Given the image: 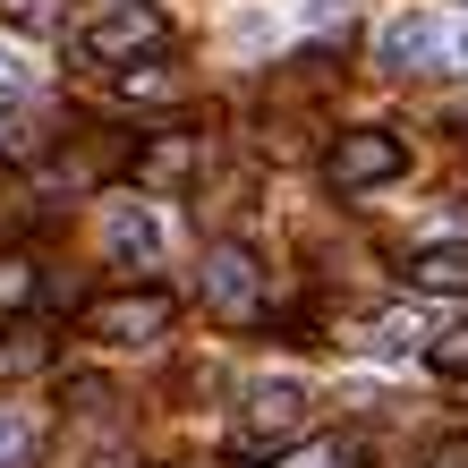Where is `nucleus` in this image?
Segmentation results:
<instances>
[{"label":"nucleus","instance_id":"obj_1","mask_svg":"<svg viewBox=\"0 0 468 468\" xmlns=\"http://www.w3.org/2000/svg\"><path fill=\"white\" fill-rule=\"evenodd\" d=\"M162 43H171V17L154 9V0H120V9H102L77 51H86L94 69H136V60H162Z\"/></svg>","mask_w":468,"mask_h":468},{"label":"nucleus","instance_id":"obj_2","mask_svg":"<svg viewBox=\"0 0 468 468\" xmlns=\"http://www.w3.org/2000/svg\"><path fill=\"white\" fill-rule=\"evenodd\" d=\"M409 171V145L392 128H341L333 145H324V187L333 197H367V187H392Z\"/></svg>","mask_w":468,"mask_h":468},{"label":"nucleus","instance_id":"obj_3","mask_svg":"<svg viewBox=\"0 0 468 468\" xmlns=\"http://www.w3.org/2000/svg\"><path fill=\"white\" fill-rule=\"evenodd\" d=\"M205 315H222V324H256L264 315V256L247 239H213L205 247Z\"/></svg>","mask_w":468,"mask_h":468},{"label":"nucleus","instance_id":"obj_4","mask_svg":"<svg viewBox=\"0 0 468 468\" xmlns=\"http://www.w3.org/2000/svg\"><path fill=\"white\" fill-rule=\"evenodd\" d=\"M171 315H179V298L171 290H112V298H94L86 307V341H112V349H145L171 333Z\"/></svg>","mask_w":468,"mask_h":468},{"label":"nucleus","instance_id":"obj_5","mask_svg":"<svg viewBox=\"0 0 468 468\" xmlns=\"http://www.w3.org/2000/svg\"><path fill=\"white\" fill-rule=\"evenodd\" d=\"M307 383H290V375H264V383H247V400H239V443L247 452H264V443H298L307 434Z\"/></svg>","mask_w":468,"mask_h":468},{"label":"nucleus","instance_id":"obj_6","mask_svg":"<svg viewBox=\"0 0 468 468\" xmlns=\"http://www.w3.org/2000/svg\"><path fill=\"white\" fill-rule=\"evenodd\" d=\"M197 162H205V136L162 128V136H145V145L128 154V179L136 187H187V179H197Z\"/></svg>","mask_w":468,"mask_h":468},{"label":"nucleus","instance_id":"obj_7","mask_svg":"<svg viewBox=\"0 0 468 468\" xmlns=\"http://www.w3.org/2000/svg\"><path fill=\"white\" fill-rule=\"evenodd\" d=\"M426 60H443V26H434L426 9H409V17H392V26L375 35V69L409 77V69H426Z\"/></svg>","mask_w":468,"mask_h":468},{"label":"nucleus","instance_id":"obj_8","mask_svg":"<svg viewBox=\"0 0 468 468\" xmlns=\"http://www.w3.org/2000/svg\"><path fill=\"white\" fill-rule=\"evenodd\" d=\"M102 256H112L120 272H145V264L162 256L154 213H145V205H102Z\"/></svg>","mask_w":468,"mask_h":468},{"label":"nucleus","instance_id":"obj_9","mask_svg":"<svg viewBox=\"0 0 468 468\" xmlns=\"http://www.w3.org/2000/svg\"><path fill=\"white\" fill-rule=\"evenodd\" d=\"M409 290H426V298H468V239L418 247V256H409Z\"/></svg>","mask_w":468,"mask_h":468},{"label":"nucleus","instance_id":"obj_10","mask_svg":"<svg viewBox=\"0 0 468 468\" xmlns=\"http://www.w3.org/2000/svg\"><path fill=\"white\" fill-rule=\"evenodd\" d=\"M51 367V333L43 324H17V333H0V383H26Z\"/></svg>","mask_w":468,"mask_h":468},{"label":"nucleus","instance_id":"obj_11","mask_svg":"<svg viewBox=\"0 0 468 468\" xmlns=\"http://www.w3.org/2000/svg\"><path fill=\"white\" fill-rule=\"evenodd\" d=\"M35 298H43V272H35V256L0 247V315H26Z\"/></svg>","mask_w":468,"mask_h":468},{"label":"nucleus","instance_id":"obj_12","mask_svg":"<svg viewBox=\"0 0 468 468\" xmlns=\"http://www.w3.org/2000/svg\"><path fill=\"white\" fill-rule=\"evenodd\" d=\"M272 468H357V443L349 434H315V443H290Z\"/></svg>","mask_w":468,"mask_h":468},{"label":"nucleus","instance_id":"obj_13","mask_svg":"<svg viewBox=\"0 0 468 468\" xmlns=\"http://www.w3.org/2000/svg\"><path fill=\"white\" fill-rule=\"evenodd\" d=\"M179 94V77L162 69V60H136V69H120V102H171Z\"/></svg>","mask_w":468,"mask_h":468},{"label":"nucleus","instance_id":"obj_14","mask_svg":"<svg viewBox=\"0 0 468 468\" xmlns=\"http://www.w3.org/2000/svg\"><path fill=\"white\" fill-rule=\"evenodd\" d=\"M0 468H35V418L0 409Z\"/></svg>","mask_w":468,"mask_h":468},{"label":"nucleus","instance_id":"obj_15","mask_svg":"<svg viewBox=\"0 0 468 468\" xmlns=\"http://www.w3.org/2000/svg\"><path fill=\"white\" fill-rule=\"evenodd\" d=\"M426 367H434V375H452V383H468V324H452V333H434V341H426Z\"/></svg>","mask_w":468,"mask_h":468},{"label":"nucleus","instance_id":"obj_16","mask_svg":"<svg viewBox=\"0 0 468 468\" xmlns=\"http://www.w3.org/2000/svg\"><path fill=\"white\" fill-rule=\"evenodd\" d=\"M0 9H9V26H26V35H51V26L69 17L60 0H0Z\"/></svg>","mask_w":468,"mask_h":468},{"label":"nucleus","instance_id":"obj_17","mask_svg":"<svg viewBox=\"0 0 468 468\" xmlns=\"http://www.w3.org/2000/svg\"><path fill=\"white\" fill-rule=\"evenodd\" d=\"M409 341H426V333H418V315H383L375 333H367V349H383V357H400Z\"/></svg>","mask_w":468,"mask_h":468},{"label":"nucleus","instance_id":"obj_18","mask_svg":"<svg viewBox=\"0 0 468 468\" xmlns=\"http://www.w3.org/2000/svg\"><path fill=\"white\" fill-rule=\"evenodd\" d=\"M60 400H69V409H112V383H102V375H69Z\"/></svg>","mask_w":468,"mask_h":468},{"label":"nucleus","instance_id":"obj_19","mask_svg":"<svg viewBox=\"0 0 468 468\" xmlns=\"http://www.w3.org/2000/svg\"><path fill=\"white\" fill-rule=\"evenodd\" d=\"M434 468H468V434H452V443L434 452Z\"/></svg>","mask_w":468,"mask_h":468},{"label":"nucleus","instance_id":"obj_20","mask_svg":"<svg viewBox=\"0 0 468 468\" xmlns=\"http://www.w3.org/2000/svg\"><path fill=\"white\" fill-rule=\"evenodd\" d=\"M26 86V69H17V51H0V94H17Z\"/></svg>","mask_w":468,"mask_h":468},{"label":"nucleus","instance_id":"obj_21","mask_svg":"<svg viewBox=\"0 0 468 468\" xmlns=\"http://www.w3.org/2000/svg\"><path fill=\"white\" fill-rule=\"evenodd\" d=\"M460 60H468V43H460Z\"/></svg>","mask_w":468,"mask_h":468}]
</instances>
